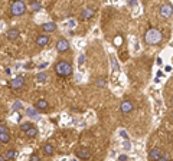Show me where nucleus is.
Masks as SVG:
<instances>
[{"label": "nucleus", "instance_id": "26", "mask_svg": "<svg viewBox=\"0 0 173 161\" xmlns=\"http://www.w3.org/2000/svg\"><path fill=\"white\" fill-rule=\"evenodd\" d=\"M30 160H32V161H38V160H39V157H38L36 154H32V155H30Z\"/></svg>", "mask_w": 173, "mask_h": 161}, {"label": "nucleus", "instance_id": "18", "mask_svg": "<svg viewBox=\"0 0 173 161\" xmlns=\"http://www.w3.org/2000/svg\"><path fill=\"white\" fill-rule=\"evenodd\" d=\"M46 78H48V75H46L45 72H41V73H38V75H36V79H38L39 82H45V81H46Z\"/></svg>", "mask_w": 173, "mask_h": 161}, {"label": "nucleus", "instance_id": "34", "mask_svg": "<svg viewBox=\"0 0 173 161\" xmlns=\"http://www.w3.org/2000/svg\"><path fill=\"white\" fill-rule=\"evenodd\" d=\"M170 119L173 121V112H170Z\"/></svg>", "mask_w": 173, "mask_h": 161}, {"label": "nucleus", "instance_id": "13", "mask_svg": "<svg viewBox=\"0 0 173 161\" xmlns=\"http://www.w3.org/2000/svg\"><path fill=\"white\" fill-rule=\"evenodd\" d=\"M18 38H19V30H18V29H10V30L7 32V39L15 40V39H18Z\"/></svg>", "mask_w": 173, "mask_h": 161}, {"label": "nucleus", "instance_id": "6", "mask_svg": "<svg viewBox=\"0 0 173 161\" xmlns=\"http://www.w3.org/2000/svg\"><path fill=\"white\" fill-rule=\"evenodd\" d=\"M68 49H69V43H68L66 39H59L56 42V51L58 52H66Z\"/></svg>", "mask_w": 173, "mask_h": 161}, {"label": "nucleus", "instance_id": "15", "mask_svg": "<svg viewBox=\"0 0 173 161\" xmlns=\"http://www.w3.org/2000/svg\"><path fill=\"white\" fill-rule=\"evenodd\" d=\"M26 135H28V137H30V138H32V137H36V135H38V128L32 125V127L26 131Z\"/></svg>", "mask_w": 173, "mask_h": 161}, {"label": "nucleus", "instance_id": "21", "mask_svg": "<svg viewBox=\"0 0 173 161\" xmlns=\"http://www.w3.org/2000/svg\"><path fill=\"white\" fill-rule=\"evenodd\" d=\"M30 127H32V124H30V122H23V124L20 125V129L26 132V131H28V129H29Z\"/></svg>", "mask_w": 173, "mask_h": 161}, {"label": "nucleus", "instance_id": "22", "mask_svg": "<svg viewBox=\"0 0 173 161\" xmlns=\"http://www.w3.org/2000/svg\"><path fill=\"white\" fill-rule=\"evenodd\" d=\"M111 62H113V68H114V72H117V71H118V65H117L116 59H114V58H111Z\"/></svg>", "mask_w": 173, "mask_h": 161}, {"label": "nucleus", "instance_id": "20", "mask_svg": "<svg viewBox=\"0 0 173 161\" xmlns=\"http://www.w3.org/2000/svg\"><path fill=\"white\" fill-rule=\"evenodd\" d=\"M28 115L29 117H32V118H38V112H36V109H33V108H28Z\"/></svg>", "mask_w": 173, "mask_h": 161}, {"label": "nucleus", "instance_id": "3", "mask_svg": "<svg viewBox=\"0 0 173 161\" xmlns=\"http://www.w3.org/2000/svg\"><path fill=\"white\" fill-rule=\"evenodd\" d=\"M26 12V5L22 2V0H15L10 5V13L12 16H22Z\"/></svg>", "mask_w": 173, "mask_h": 161}, {"label": "nucleus", "instance_id": "24", "mask_svg": "<svg viewBox=\"0 0 173 161\" xmlns=\"http://www.w3.org/2000/svg\"><path fill=\"white\" fill-rule=\"evenodd\" d=\"M20 108H22V102H20V101H16L15 105H13V109H20Z\"/></svg>", "mask_w": 173, "mask_h": 161}, {"label": "nucleus", "instance_id": "27", "mask_svg": "<svg viewBox=\"0 0 173 161\" xmlns=\"http://www.w3.org/2000/svg\"><path fill=\"white\" fill-rule=\"evenodd\" d=\"M118 160H121V161H126V160H128V157L123 154V155H120V157H118Z\"/></svg>", "mask_w": 173, "mask_h": 161}, {"label": "nucleus", "instance_id": "7", "mask_svg": "<svg viewBox=\"0 0 173 161\" xmlns=\"http://www.w3.org/2000/svg\"><path fill=\"white\" fill-rule=\"evenodd\" d=\"M75 155L78 157V158H81V160H86L90 157V151L86 150V148H84V147H81V148H78L76 151H75Z\"/></svg>", "mask_w": 173, "mask_h": 161}, {"label": "nucleus", "instance_id": "10", "mask_svg": "<svg viewBox=\"0 0 173 161\" xmlns=\"http://www.w3.org/2000/svg\"><path fill=\"white\" fill-rule=\"evenodd\" d=\"M162 155H163V152H162L159 148H153V150L149 152V158H150V160H160Z\"/></svg>", "mask_w": 173, "mask_h": 161}, {"label": "nucleus", "instance_id": "14", "mask_svg": "<svg viewBox=\"0 0 173 161\" xmlns=\"http://www.w3.org/2000/svg\"><path fill=\"white\" fill-rule=\"evenodd\" d=\"M35 106H36V109H46V108L49 106V104H48L45 99H39V101L36 102Z\"/></svg>", "mask_w": 173, "mask_h": 161}, {"label": "nucleus", "instance_id": "12", "mask_svg": "<svg viewBox=\"0 0 173 161\" xmlns=\"http://www.w3.org/2000/svg\"><path fill=\"white\" fill-rule=\"evenodd\" d=\"M48 42H49V38H48L46 35H41V36H38V39H36V45H38V46H45Z\"/></svg>", "mask_w": 173, "mask_h": 161}, {"label": "nucleus", "instance_id": "5", "mask_svg": "<svg viewBox=\"0 0 173 161\" xmlns=\"http://www.w3.org/2000/svg\"><path fill=\"white\" fill-rule=\"evenodd\" d=\"M23 85H25V78H23V76H18V78H15V79H12V81L9 82V86H10L12 89H15V91L20 89Z\"/></svg>", "mask_w": 173, "mask_h": 161}, {"label": "nucleus", "instance_id": "33", "mask_svg": "<svg viewBox=\"0 0 173 161\" xmlns=\"http://www.w3.org/2000/svg\"><path fill=\"white\" fill-rule=\"evenodd\" d=\"M3 160H7L6 155H0V161H3Z\"/></svg>", "mask_w": 173, "mask_h": 161}, {"label": "nucleus", "instance_id": "29", "mask_svg": "<svg viewBox=\"0 0 173 161\" xmlns=\"http://www.w3.org/2000/svg\"><path fill=\"white\" fill-rule=\"evenodd\" d=\"M84 61H85V58H84V55H81V56H79V63L82 65V63H84Z\"/></svg>", "mask_w": 173, "mask_h": 161}, {"label": "nucleus", "instance_id": "11", "mask_svg": "<svg viewBox=\"0 0 173 161\" xmlns=\"http://www.w3.org/2000/svg\"><path fill=\"white\" fill-rule=\"evenodd\" d=\"M55 29H56V25L53 22H46V23L42 25V30L43 32H53Z\"/></svg>", "mask_w": 173, "mask_h": 161}, {"label": "nucleus", "instance_id": "30", "mask_svg": "<svg viewBox=\"0 0 173 161\" xmlns=\"http://www.w3.org/2000/svg\"><path fill=\"white\" fill-rule=\"evenodd\" d=\"M121 135H123V137H124V138H126V139H127V138H128V137H127V132H126V131H121Z\"/></svg>", "mask_w": 173, "mask_h": 161}, {"label": "nucleus", "instance_id": "2", "mask_svg": "<svg viewBox=\"0 0 173 161\" xmlns=\"http://www.w3.org/2000/svg\"><path fill=\"white\" fill-rule=\"evenodd\" d=\"M55 72H56L59 76H69V75L72 73V66H71L68 62L61 61V62H58V63L55 65Z\"/></svg>", "mask_w": 173, "mask_h": 161}, {"label": "nucleus", "instance_id": "31", "mask_svg": "<svg viewBox=\"0 0 173 161\" xmlns=\"http://www.w3.org/2000/svg\"><path fill=\"white\" fill-rule=\"evenodd\" d=\"M164 71H166V72H170V71H172V66H166Z\"/></svg>", "mask_w": 173, "mask_h": 161}, {"label": "nucleus", "instance_id": "28", "mask_svg": "<svg viewBox=\"0 0 173 161\" xmlns=\"http://www.w3.org/2000/svg\"><path fill=\"white\" fill-rule=\"evenodd\" d=\"M5 131H7L6 125H0V132H5Z\"/></svg>", "mask_w": 173, "mask_h": 161}, {"label": "nucleus", "instance_id": "16", "mask_svg": "<svg viewBox=\"0 0 173 161\" xmlns=\"http://www.w3.org/2000/svg\"><path fill=\"white\" fill-rule=\"evenodd\" d=\"M43 152H45L46 155H52V154H53V147H52V144H45V145H43Z\"/></svg>", "mask_w": 173, "mask_h": 161}, {"label": "nucleus", "instance_id": "23", "mask_svg": "<svg viewBox=\"0 0 173 161\" xmlns=\"http://www.w3.org/2000/svg\"><path fill=\"white\" fill-rule=\"evenodd\" d=\"M97 85H98V86H101V88H103V86H105V79H103V78H101V79H98V81H97Z\"/></svg>", "mask_w": 173, "mask_h": 161}, {"label": "nucleus", "instance_id": "32", "mask_svg": "<svg viewBox=\"0 0 173 161\" xmlns=\"http://www.w3.org/2000/svg\"><path fill=\"white\" fill-rule=\"evenodd\" d=\"M124 145H126V148H127V150L130 148V142H128V141H126V144H124Z\"/></svg>", "mask_w": 173, "mask_h": 161}, {"label": "nucleus", "instance_id": "25", "mask_svg": "<svg viewBox=\"0 0 173 161\" xmlns=\"http://www.w3.org/2000/svg\"><path fill=\"white\" fill-rule=\"evenodd\" d=\"M32 9H33V10H38V9H41V5H39V3H33V5H32Z\"/></svg>", "mask_w": 173, "mask_h": 161}, {"label": "nucleus", "instance_id": "8", "mask_svg": "<svg viewBox=\"0 0 173 161\" xmlns=\"http://www.w3.org/2000/svg\"><path fill=\"white\" fill-rule=\"evenodd\" d=\"M120 111H121L123 114H128V112H131V111H133V102H131V101H124V102H121Z\"/></svg>", "mask_w": 173, "mask_h": 161}, {"label": "nucleus", "instance_id": "9", "mask_svg": "<svg viewBox=\"0 0 173 161\" xmlns=\"http://www.w3.org/2000/svg\"><path fill=\"white\" fill-rule=\"evenodd\" d=\"M94 13H95V12H94L93 7H85V9L82 10V13H81V19H84V20H85V19H91V18L94 16Z\"/></svg>", "mask_w": 173, "mask_h": 161}, {"label": "nucleus", "instance_id": "1", "mask_svg": "<svg viewBox=\"0 0 173 161\" xmlns=\"http://www.w3.org/2000/svg\"><path fill=\"white\" fill-rule=\"evenodd\" d=\"M162 32L159 30V29H154V28H151V29H149L146 33H144V42L147 43V45H157V43H160L162 42Z\"/></svg>", "mask_w": 173, "mask_h": 161}, {"label": "nucleus", "instance_id": "4", "mask_svg": "<svg viewBox=\"0 0 173 161\" xmlns=\"http://www.w3.org/2000/svg\"><path fill=\"white\" fill-rule=\"evenodd\" d=\"M160 15H162V18L169 19V18L173 15V7H172V5H170V3H164V5L160 7Z\"/></svg>", "mask_w": 173, "mask_h": 161}, {"label": "nucleus", "instance_id": "17", "mask_svg": "<svg viewBox=\"0 0 173 161\" xmlns=\"http://www.w3.org/2000/svg\"><path fill=\"white\" fill-rule=\"evenodd\" d=\"M9 139H10V135L7 131L0 132V142H9Z\"/></svg>", "mask_w": 173, "mask_h": 161}, {"label": "nucleus", "instance_id": "35", "mask_svg": "<svg viewBox=\"0 0 173 161\" xmlns=\"http://www.w3.org/2000/svg\"><path fill=\"white\" fill-rule=\"evenodd\" d=\"M170 104H172V106H173V98H172V99H170Z\"/></svg>", "mask_w": 173, "mask_h": 161}, {"label": "nucleus", "instance_id": "19", "mask_svg": "<svg viewBox=\"0 0 173 161\" xmlns=\"http://www.w3.org/2000/svg\"><path fill=\"white\" fill-rule=\"evenodd\" d=\"M16 154H18V152H16L15 150H9V151L6 152V158H7V160H13V158L16 157Z\"/></svg>", "mask_w": 173, "mask_h": 161}]
</instances>
